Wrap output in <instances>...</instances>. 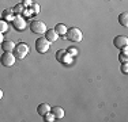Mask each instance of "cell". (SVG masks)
<instances>
[{
    "label": "cell",
    "instance_id": "6da1fadb",
    "mask_svg": "<svg viewBox=\"0 0 128 122\" xmlns=\"http://www.w3.org/2000/svg\"><path fill=\"white\" fill-rule=\"evenodd\" d=\"M66 37L71 42H80L82 39H83V34H82V31L79 29H76V27H71V29L67 30Z\"/></svg>",
    "mask_w": 128,
    "mask_h": 122
},
{
    "label": "cell",
    "instance_id": "7a4b0ae2",
    "mask_svg": "<svg viewBox=\"0 0 128 122\" xmlns=\"http://www.w3.org/2000/svg\"><path fill=\"white\" fill-rule=\"evenodd\" d=\"M30 30L34 34H45L48 29L44 22H41V20H33V22H30Z\"/></svg>",
    "mask_w": 128,
    "mask_h": 122
},
{
    "label": "cell",
    "instance_id": "3957f363",
    "mask_svg": "<svg viewBox=\"0 0 128 122\" xmlns=\"http://www.w3.org/2000/svg\"><path fill=\"white\" fill-rule=\"evenodd\" d=\"M50 48V42L48 41L46 38H44V37H41V38H38L37 41H36V50L38 52V53L44 54L46 53L48 50H49Z\"/></svg>",
    "mask_w": 128,
    "mask_h": 122
},
{
    "label": "cell",
    "instance_id": "277c9868",
    "mask_svg": "<svg viewBox=\"0 0 128 122\" xmlns=\"http://www.w3.org/2000/svg\"><path fill=\"white\" fill-rule=\"evenodd\" d=\"M0 61L4 66L10 68L15 64V56L12 54V52H4V54H2V57H0Z\"/></svg>",
    "mask_w": 128,
    "mask_h": 122
},
{
    "label": "cell",
    "instance_id": "5b68a950",
    "mask_svg": "<svg viewBox=\"0 0 128 122\" xmlns=\"http://www.w3.org/2000/svg\"><path fill=\"white\" fill-rule=\"evenodd\" d=\"M15 54H16L18 56V59H25V57L27 56V53H29V46H27L26 44H19V45H16V46H15Z\"/></svg>",
    "mask_w": 128,
    "mask_h": 122
},
{
    "label": "cell",
    "instance_id": "8992f818",
    "mask_svg": "<svg viewBox=\"0 0 128 122\" xmlns=\"http://www.w3.org/2000/svg\"><path fill=\"white\" fill-rule=\"evenodd\" d=\"M113 44H114V46L117 49H123V48H126L128 45V38L126 35H117L113 39Z\"/></svg>",
    "mask_w": 128,
    "mask_h": 122
},
{
    "label": "cell",
    "instance_id": "52a82bcc",
    "mask_svg": "<svg viewBox=\"0 0 128 122\" xmlns=\"http://www.w3.org/2000/svg\"><path fill=\"white\" fill-rule=\"evenodd\" d=\"M12 26L15 27L16 30H25L26 29V22H25V19H23L22 16H15L14 19H12Z\"/></svg>",
    "mask_w": 128,
    "mask_h": 122
},
{
    "label": "cell",
    "instance_id": "ba28073f",
    "mask_svg": "<svg viewBox=\"0 0 128 122\" xmlns=\"http://www.w3.org/2000/svg\"><path fill=\"white\" fill-rule=\"evenodd\" d=\"M45 38H46L48 41L52 44V42H56V41H57L59 34L54 31V29H50V30H46V33H45Z\"/></svg>",
    "mask_w": 128,
    "mask_h": 122
},
{
    "label": "cell",
    "instance_id": "9c48e42d",
    "mask_svg": "<svg viewBox=\"0 0 128 122\" xmlns=\"http://www.w3.org/2000/svg\"><path fill=\"white\" fill-rule=\"evenodd\" d=\"M50 113L54 115V120H62L64 117V110L60 107V106H56V107H53V109L50 107Z\"/></svg>",
    "mask_w": 128,
    "mask_h": 122
},
{
    "label": "cell",
    "instance_id": "30bf717a",
    "mask_svg": "<svg viewBox=\"0 0 128 122\" xmlns=\"http://www.w3.org/2000/svg\"><path fill=\"white\" fill-rule=\"evenodd\" d=\"M50 111V106L48 105V103H41V105H38V107H37V113L41 117H44L46 113H49Z\"/></svg>",
    "mask_w": 128,
    "mask_h": 122
},
{
    "label": "cell",
    "instance_id": "8fae6325",
    "mask_svg": "<svg viewBox=\"0 0 128 122\" xmlns=\"http://www.w3.org/2000/svg\"><path fill=\"white\" fill-rule=\"evenodd\" d=\"M2 49L4 52H12L15 49V44L12 41H3L2 42Z\"/></svg>",
    "mask_w": 128,
    "mask_h": 122
},
{
    "label": "cell",
    "instance_id": "7c38bea8",
    "mask_svg": "<svg viewBox=\"0 0 128 122\" xmlns=\"http://www.w3.org/2000/svg\"><path fill=\"white\" fill-rule=\"evenodd\" d=\"M67 30H68V29H67L66 24H63V23H57L56 27H54V31H56L59 35H63V37H66Z\"/></svg>",
    "mask_w": 128,
    "mask_h": 122
},
{
    "label": "cell",
    "instance_id": "4fadbf2b",
    "mask_svg": "<svg viewBox=\"0 0 128 122\" xmlns=\"http://www.w3.org/2000/svg\"><path fill=\"white\" fill-rule=\"evenodd\" d=\"M118 22H120V24L124 27L128 26V14L127 12H123V14L118 15Z\"/></svg>",
    "mask_w": 128,
    "mask_h": 122
},
{
    "label": "cell",
    "instance_id": "5bb4252c",
    "mask_svg": "<svg viewBox=\"0 0 128 122\" xmlns=\"http://www.w3.org/2000/svg\"><path fill=\"white\" fill-rule=\"evenodd\" d=\"M3 18H4V20H11V22H12V19H14L12 10H4V12H3Z\"/></svg>",
    "mask_w": 128,
    "mask_h": 122
},
{
    "label": "cell",
    "instance_id": "9a60e30c",
    "mask_svg": "<svg viewBox=\"0 0 128 122\" xmlns=\"http://www.w3.org/2000/svg\"><path fill=\"white\" fill-rule=\"evenodd\" d=\"M7 29H8V24H7V22H6L4 19H2L0 20V33H6L7 31Z\"/></svg>",
    "mask_w": 128,
    "mask_h": 122
},
{
    "label": "cell",
    "instance_id": "2e32d148",
    "mask_svg": "<svg viewBox=\"0 0 128 122\" xmlns=\"http://www.w3.org/2000/svg\"><path fill=\"white\" fill-rule=\"evenodd\" d=\"M44 118H45V121H46V122H52V121H54V115L52 114L50 111H49V113H46V114L44 115Z\"/></svg>",
    "mask_w": 128,
    "mask_h": 122
},
{
    "label": "cell",
    "instance_id": "e0dca14e",
    "mask_svg": "<svg viewBox=\"0 0 128 122\" xmlns=\"http://www.w3.org/2000/svg\"><path fill=\"white\" fill-rule=\"evenodd\" d=\"M128 64L127 62H123V64H121V72H123L124 73V75H127V73H128Z\"/></svg>",
    "mask_w": 128,
    "mask_h": 122
},
{
    "label": "cell",
    "instance_id": "ac0fdd59",
    "mask_svg": "<svg viewBox=\"0 0 128 122\" xmlns=\"http://www.w3.org/2000/svg\"><path fill=\"white\" fill-rule=\"evenodd\" d=\"M22 10H23V5L22 4H18V5H15V8H14V12H16V14H19V12H22Z\"/></svg>",
    "mask_w": 128,
    "mask_h": 122
},
{
    "label": "cell",
    "instance_id": "d6986e66",
    "mask_svg": "<svg viewBox=\"0 0 128 122\" xmlns=\"http://www.w3.org/2000/svg\"><path fill=\"white\" fill-rule=\"evenodd\" d=\"M118 60H120L121 62H127V60H128V56H127V54H124V53H121L120 56H118Z\"/></svg>",
    "mask_w": 128,
    "mask_h": 122
},
{
    "label": "cell",
    "instance_id": "ffe728a7",
    "mask_svg": "<svg viewBox=\"0 0 128 122\" xmlns=\"http://www.w3.org/2000/svg\"><path fill=\"white\" fill-rule=\"evenodd\" d=\"M67 53H72V56H75V54H78V50H75L74 48H70L68 50H67Z\"/></svg>",
    "mask_w": 128,
    "mask_h": 122
},
{
    "label": "cell",
    "instance_id": "44dd1931",
    "mask_svg": "<svg viewBox=\"0 0 128 122\" xmlns=\"http://www.w3.org/2000/svg\"><path fill=\"white\" fill-rule=\"evenodd\" d=\"M38 12H40V5L34 4V14H38Z\"/></svg>",
    "mask_w": 128,
    "mask_h": 122
},
{
    "label": "cell",
    "instance_id": "7402d4cb",
    "mask_svg": "<svg viewBox=\"0 0 128 122\" xmlns=\"http://www.w3.org/2000/svg\"><path fill=\"white\" fill-rule=\"evenodd\" d=\"M2 42H3V34L0 33V44H2Z\"/></svg>",
    "mask_w": 128,
    "mask_h": 122
},
{
    "label": "cell",
    "instance_id": "603a6c76",
    "mask_svg": "<svg viewBox=\"0 0 128 122\" xmlns=\"http://www.w3.org/2000/svg\"><path fill=\"white\" fill-rule=\"evenodd\" d=\"M2 98H3V91L0 90V99H2Z\"/></svg>",
    "mask_w": 128,
    "mask_h": 122
},
{
    "label": "cell",
    "instance_id": "cb8c5ba5",
    "mask_svg": "<svg viewBox=\"0 0 128 122\" xmlns=\"http://www.w3.org/2000/svg\"><path fill=\"white\" fill-rule=\"evenodd\" d=\"M105 1H109V0H105Z\"/></svg>",
    "mask_w": 128,
    "mask_h": 122
}]
</instances>
